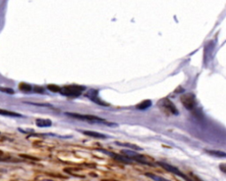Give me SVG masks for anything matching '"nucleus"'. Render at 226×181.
Instances as JSON below:
<instances>
[{
    "label": "nucleus",
    "mask_w": 226,
    "mask_h": 181,
    "mask_svg": "<svg viewBox=\"0 0 226 181\" xmlns=\"http://www.w3.org/2000/svg\"><path fill=\"white\" fill-rule=\"evenodd\" d=\"M66 115L72 118H75L78 120H82V121H87L91 123H102V124H106V125H111L112 124L109 123L105 120L100 118V117L95 116V115H90V114H74V113H66Z\"/></svg>",
    "instance_id": "f257e3e1"
},
{
    "label": "nucleus",
    "mask_w": 226,
    "mask_h": 181,
    "mask_svg": "<svg viewBox=\"0 0 226 181\" xmlns=\"http://www.w3.org/2000/svg\"><path fill=\"white\" fill-rule=\"evenodd\" d=\"M84 90H85L84 86L73 84V85H66V86L62 87L60 89L59 92L64 96L75 98L79 97Z\"/></svg>",
    "instance_id": "f03ea898"
},
{
    "label": "nucleus",
    "mask_w": 226,
    "mask_h": 181,
    "mask_svg": "<svg viewBox=\"0 0 226 181\" xmlns=\"http://www.w3.org/2000/svg\"><path fill=\"white\" fill-rule=\"evenodd\" d=\"M122 153L125 154L126 156H127L128 158H130L132 161L137 162V163H140V164H146V165H152L150 161H149V159L147 156L140 155L137 152H135L134 150L127 149V150H123Z\"/></svg>",
    "instance_id": "7ed1b4c3"
},
{
    "label": "nucleus",
    "mask_w": 226,
    "mask_h": 181,
    "mask_svg": "<svg viewBox=\"0 0 226 181\" xmlns=\"http://www.w3.org/2000/svg\"><path fill=\"white\" fill-rule=\"evenodd\" d=\"M158 164H159L160 166H162V167L164 169V170H166V171H168L172 172V173H173V174L179 176V177L182 178L183 179H185L186 181H193L192 180V179H191L189 176L186 175L185 173H184V172H182L180 169L177 168V167H175V166H173V165H172V164H169L163 163V162H159V163H158Z\"/></svg>",
    "instance_id": "20e7f679"
},
{
    "label": "nucleus",
    "mask_w": 226,
    "mask_h": 181,
    "mask_svg": "<svg viewBox=\"0 0 226 181\" xmlns=\"http://www.w3.org/2000/svg\"><path fill=\"white\" fill-rule=\"evenodd\" d=\"M180 100L187 110H193L196 106L195 98L193 93H186L180 97Z\"/></svg>",
    "instance_id": "39448f33"
},
{
    "label": "nucleus",
    "mask_w": 226,
    "mask_h": 181,
    "mask_svg": "<svg viewBox=\"0 0 226 181\" xmlns=\"http://www.w3.org/2000/svg\"><path fill=\"white\" fill-rule=\"evenodd\" d=\"M86 97H87L90 100H92L93 102H95L97 105L100 106H108L109 104H107L106 102H104L103 99H101L98 96V90H89L86 93Z\"/></svg>",
    "instance_id": "423d86ee"
},
{
    "label": "nucleus",
    "mask_w": 226,
    "mask_h": 181,
    "mask_svg": "<svg viewBox=\"0 0 226 181\" xmlns=\"http://www.w3.org/2000/svg\"><path fill=\"white\" fill-rule=\"evenodd\" d=\"M162 104H163V106L164 108H166L167 110L169 111L171 114H172L174 115H178L179 114V111L177 109V107L175 106V105L170 99H167V98L163 99L162 100Z\"/></svg>",
    "instance_id": "0eeeda50"
},
{
    "label": "nucleus",
    "mask_w": 226,
    "mask_h": 181,
    "mask_svg": "<svg viewBox=\"0 0 226 181\" xmlns=\"http://www.w3.org/2000/svg\"><path fill=\"white\" fill-rule=\"evenodd\" d=\"M81 133L87 136L94 137V138H99V139H105V138H107V136H105V135L98 133V132H95V131H81Z\"/></svg>",
    "instance_id": "6e6552de"
},
{
    "label": "nucleus",
    "mask_w": 226,
    "mask_h": 181,
    "mask_svg": "<svg viewBox=\"0 0 226 181\" xmlns=\"http://www.w3.org/2000/svg\"><path fill=\"white\" fill-rule=\"evenodd\" d=\"M36 126L40 127V128H47V127H50L51 126V121L47 120V119H37L36 120Z\"/></svg>",
    "instance_id": "1a4fd4ad"
},
{
    "label": "nucleus",
    "mask_w": 226,
    "mask_h": 181,
    "mask_svg": "<svg viewBox=\"0 0 226 181\" xmlns=\"http://www.w3.org/2000/svg\"><path fill=\"white\" fill-rule=\"evenodd\" d=\"M0 115L8 117H23L20 114L15 113V112H12V111L6 110V109H2V108H0Z\"/></svg>",
    "instance_id": "9d476101"
},
{
    "label": "nucleus",
    "mask_w": 226,
    "mask_h": 181,
    "mask_svg": "<svg viewBox=\"0 0 226 181\" xmlns=\"http://www.w3.org/2000/svg\"><path fill=\"white\" fill-rule=\"evenodd\" d=\"M151 106H152V102H151V100L147 99V100H144V101L140 102V104H138V105L136 106V108H137V109H139V110H145V109L149 108Z\"/></svg>",
    "instance_id": "9b49d317"
},
{
    "label": "nucleus",
    "mask_w": 226,
    "mask_h": 181,
    "mask_svg": "<svg viewBox=\"0 0 226 181\" xmlns=\"http://www.w3.org/2000/svg\"><path fill=\"white\" fill-rule=\"evenodd\" d=\"M117 145H119V146H123V147H126V148H129V149H132L133 150H142L141 148H140L139 146L135 145V144H132V143H129V142H116Z\"/></svg>",
    "instance_id": "f8f14e48"
},
{
    "label": "nucleus",
    "mask_w": 226,
    "mask_h": 181,
    "mask_svg": "<svg viewBox=\"0 0 226 181\" xmlns=\"http://www.w3.org/2000/svg\"><path fill=\"white\" fill-rule=\"evenodd\" d=\"M208 154L209 155L216 156V157H225L226 154L224 152L221 151V150H214V149H205Z\"/></svg>",
    "instance_id": "ddd939ff"
},
{
    "label": "nucleus",
    "mask_w": 226,
    "mask_h": 181,
    "mask_svg": "<svg viewBox=\"0 0 226 181\" xmlns=\"http://www.w3.org/2000/svg\"><path fill=\"white\" fill-rule=\"evenodd\" d=\"M19 88L20 90L24 91V92H28L32 90V86L30 84H27V83H20L19 84Z\"/></svg>",
    "instance_id": "4468645a"
},
{
    "label": "nucleus",
    "mask_w": 226,
    "mask_h": 181,
    "mask_svg": "<svg viewBox=\"0 0 226 181\" xmlns=\"http://www.w3.org/2000/svg\"><path fill=\"white\" fill-rule=\"evenodd\" d=\"M146 176L155 181H170L166 179H164V178H163V177H160L158 175L153 174V173H146Z\"/></svg>",
    "instance_id": "2eb2a0df"
},
{
    "label": "nucleus",
    "mask_w": 226,
    "mask_h": 181,
    "mask_svg": "<svg viewBox=\"0 0 226 181\" xmlns=\"http://www.w3.org/2000/svg\"><path fill=\"white\" fill-rule=\"evenodd\" d=\"M47 88L52 92H59L60 89H61V87H59V85H56V84H48Z\"/></svg>",
    "instance_id": "dca6fc26"
},
{
    "label": "nucleus",
    "mask_w": 226,
    "mask_h": 181,
    "mask_svg": "<svg viewBox=\"0 0 226 181\" xmlns=\"http://www.w3.org/2000/svg\"><path fill=\"white\" fill-rule=\"evenodd\" d=\"M0 91L1 92H5L6 94H11L13 95L14 94V90L12 88H9V87H3V86H0Z\"/></svg>",
    "instance_id": "f3484780"
},
{
    "label": "nucleus",
    "mask_w": 226,
    "mask_h": 181,
    "mask_svg": "<svg viewBox=\"0 0 226 181\" xmlns=\"http://www.w3.org/2000/svg\"><path fill=\"white\" fill-rule=\"evenodd\" d=\"M34 90L35 92H38V93H42L43 92V89L42 87H40V86H35Z\"/></svg>",
    "instance_id": "a211bd4d"
},
{
    "label": "nucleus",
    "mask_w": 226,
    "mask_h": 181,
    "mask_svg": "<svg viewBox=\"0 0 226 181\" xmlns=\"http://www.w3.org/2000/svg\"><path fill=\"white\" fill-rule=\"evenodd\" d=\"M3 155H4V153H3V151H2V150H0V157H1V156H3Z\"/></svg>",
    "instance_id": "6ab92c4d"
}]
</instances>
